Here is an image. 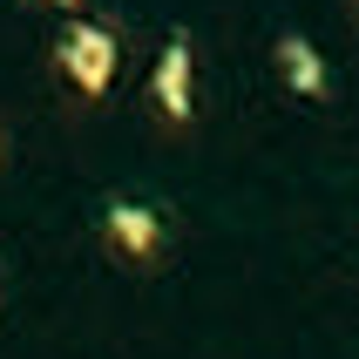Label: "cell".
Masks as SVG:
<instances>
[{"instance_id": "1", "label": "cell", "mask_w": 359, "mask_h": 359, "mask_svg": "<svg viewBox=\"0 0 359 359\" xmlns=\"http://www.w3.org/2000/svg\"><path fill=\"white\" fill-rule=\"evenodd\" d=\"M61 68H68L88 95H102V88H109V75H116V34H109V27H95V20H75V27L61 34Z\"/></svg>"}, {"instance_id": "2", "label": "cell", "mask_w": 359, "mask_h": 359, "mask_svg": "<svg viewBox=\"0 0 359 359\" xmlns=\"http://www.w3.org/2000/svg\"><path fill=\"white\" fill-rule=\"evenodd\" d=\"M109 244L129 251V258H156L163 251V217L156 210H142V203H109Z\"/></svg>"}, {"instance_id": "3", "label": "cell", "mask_w": 359, "mask_h": 359, "mask_svg": "<svg viewBox=\"0 0 359 359\" xmlns=\"http://www.w3.org/2000/svg\"><path fill=\"white\" fill-rule=\"evenodd\" d=\"M156 102H163L170 122L190 116V48H183V41H170V55H163V68H156Z\"/></svg>"}, {"instance_id": "4", "label": "cell", "mask_w": 359, "mask_h": 359, "mask_svg": "<svg viewBox=\"0 0 359 359\" xmlns=\"http://www.w3.org/2000/svg\"><path fill=\"white\" fill-rule=\"evenodd\" d=\"M278 68H285V81H292L299 95H325V68H319V55H312L299 34L278 41Z\"/></svg>"}, {"instance_id": "5", "label": "cell", "mask_w": 359, "mask_h": 359, "mask_svg": "<svg viewBox=\"0 0 359 359\" xmlns=\"http://www.w3.org/2000/svg\"><path fill=\"white\" fill-rule=\"evenodd\" d=\"M61 7H75V0H61Z\"/></svg>"}]
</instances>
